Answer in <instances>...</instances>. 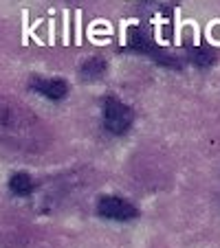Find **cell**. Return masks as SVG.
Segmentation results:
<instances>
[{"instance_id": "cell-5", "label": "cell", "mask_w": 220, "mask_h": 248, "mask_svg": "<svg viewBox=\"0 0 220 248\" xmlns=\"http://www.w3.org/2000/svg\"><path fill=\"white\" fill-rule=\"evenodd\" d=\"M9 187H11V191L18 193V196H27V193H31L33 183H31V178H29V173L20 171V173H14V176H11Z\"/></svg>"}, {"instance_id": "cell-7", "label": "cell", "mask_w": 220, "mask_h": 248, "mask_svg": "<svg viewBox=\"0 0 220 248\" xmlns=\"http://www.w3.org/2000/svg\"><path fill=\"white\" fill-rule=\"evenodd\" d=\"M130 44H132V48H136V51H150V42H148V38L139 31L130 33Z\"/></svg>"}, {"instance_id": "cell-1", "label": "cell", "mask_w": 220, "mask_h": 248, "mask_svg": "<svg viewBox=\"0 0 220 248\" xmlns=\"http://www.w3.org/2000/svg\"><path fill=\"white\" fill-rule=\"evenodd\" d=\"M33 119L29 112L20 110L16 103L0 101V136L14 143H29L33 130Z\"/></svg>"}, {"instance_id": "cell-4", "label": "cell", "mask_w": 220, "mask_h": 248, "mask_svg": "<svg viewBox=\"0 0 220 248\" xmlns=\"http://www.w3.org/2000/svg\"><path fill=\"white\" fill-rule=\"evenodd\" d=\"M38 90L49 99H62L66 94V84L62 79H47V81H40Z\"/></svg>"}, {"instance_id": "cell-2", "label": "cell", "mask_w": 220, "mask_h": 248, "mask_svg": "<svg viewBox=\"0 0 220 248\" xmlns=\"http://www.w3.org/2000/svg\"><path fill=\"white\" fill-rule=\"evenodd\" d=\"M103 119H106L108 130L115 132V134H121V132H126L128 127H130L132 114L121 101H117V99H108L106 110H103Z\"/></svg>"}, {"instance_id": "cell-3", "label": "cell", "mask_w": 220, "mask_h": 248, "mask_svg": "<svg viewBox=\"0 0 220 248\" xmlns=\"http://www.w3.org/2000/svg\"><path fill=\"white\" fill-rule=\"evenodd\" d=\"M99 213L110 220H130L135 217V206L128 204L126 200L115 196H106L99 200Z\"/></svg>"}, {"instance_id": "cell-6", "label": "cell", "mask_w": 220, "mask_h": 248, "mask_svg": "<svg viewBox=\"0 0 220 248\" xmlns=\"http://www.w3.org/2000/svg\"><path fill=\"white\" fill-rule=\"evenodd\" d=\"M82 70H84V77H88V79H95V77H99L103 73V62L102 60H90Z\"/></svg>"}, {"instance_id": "cell-8", "label": "cell", "mask_w": 220, "mask_h": 248, "mask_svg": "<svg viewBox=\"0 0 220 248\" xmlns=\"http://www.w3.org/2000/svg\"><path fill=\"white\" fill-rule=\"evenodd\" d=\"M196 62H198V64H209V62H211L209 53H207V51H198V57H196Z\"/></svg>"}]
</instances>
